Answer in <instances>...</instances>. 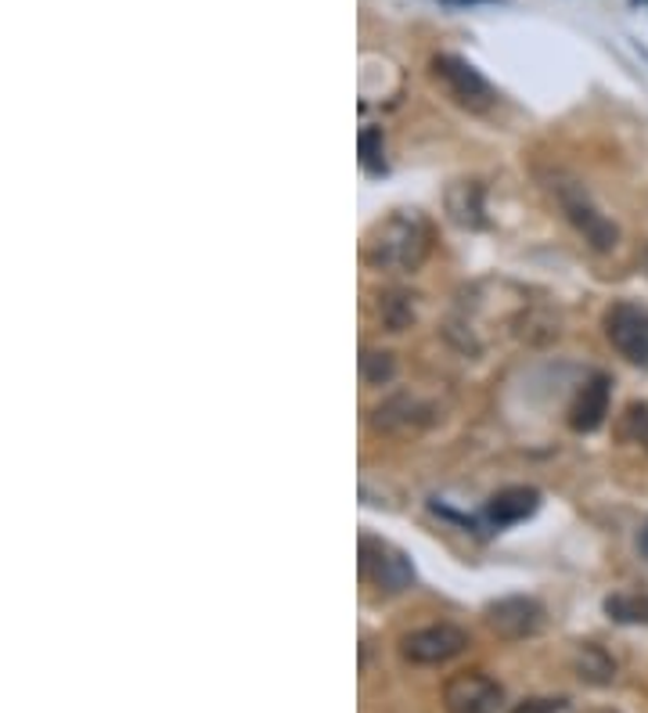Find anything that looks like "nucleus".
Returning <instances> with one entry per match:
<instances>
[{
  "label": "nucleus",
  "mask_w": 648,
  "mask_h": 713,
  "mask_svg": "<svg viewBox=\"0 0 648 713\" xmlns=\"http://www.w3.org/2000/svg\"><path fill=\"white\" fill-rule=\"evenodd\" d=\"M565 699H523L512 713H565Z\"/></svg>",
  "instance_id": "nucleus-19"
},
{
  "label": "nucleus",
  "mask_w": 648,
  "mask_h": 713,
  "mask_svg": "<svg viewBox=\"0 0 648 713\" xmlns=\"http://www.w3.org/2000/svg\"><path fill=\"white\" fill-rule=\"evenodd\" d=\"M623 436L634 440L648 454V404H645V400H641V404H631L627 408V415H623Z\"/></svg>",
  "instance_id": "nucleus-17"
},
{
  "label": "nucleus",
  "mask_w": 648,
  "mask_h": 713,
  "mask_svg": "<svg viewBox=\"0 0 648 713\" xmlns=\"http://www.w3.org/2000/svg\"><path fill=\"white\" fill-rule=\"evenodd\" d=\"M573 671L581 674V681H587V685H612V677H616V663H612V655L601 646L584 641V646L576 649V655H573Z\"/></svg>",
  "instance_id": "nucleus-13"
},
{
  "label": "nucleus",
  "mask_w": 648,
  "mask_h": 713,
  "mask_svg": "<svg viewBox=\"0 0 648 713\" xmlns=\"http://www.w3.org/2000/svg\"><path fill=\"white\" fill-rule=\"evenodd\" d=\"M598 713H616V710H598Z\"/></svg>",
  "instance_id": "nucleus-22"
},
{
  "label": "nucleus",
  "mask_w": 648,
  "mask_h": 713,
  "mask_svg": "<svg viewBox=\"0 0 648 713\" xmlns=\"http://www.w3.org/2000/svg\"><path fill=\"white\" fill-rule=\"evenodd\" d=\"M554 199H559L562 213L570 216V224L584 235V241L595 252H609L616 249L620 241V227L609 221L606 213H598V205L591 202V195L584 191V184L576 180H559L554 184Z\"/></svg>",
  "instance_id": "nucleus-2"
},
{
  "label": "nucleus",
  "mask_w": 648,
  "mask_h": 713,
  "mask_svg": "<svg viewBox=\"0 0 648 713\" xmlns=\"http://www.w3.org/2000/svg\"><path fill=\"white\" fill-rule=\"evenodd\" d=\"M361 573L386 595H400L414 584L411 559L378 537H361Z\"/></svg>",
  "instance_id": "nucleus-4"
},
{
  "label": "nucleus",
  "mask_w": 648,
  "mask_h": 713,
  "mask_svg": "<svg viewBox=\"0 0 648 713\" xmlns=\"http://www.w3.org/2000/svg\"><path fill=\"white\" fill-rule=\"evenodd\" d=\"M641 555L648 559V526H645V534H641Z\"/></svg>",
  "instance_id": "nucleus-21"
},
{
  "label": "nucleus",
  "mask_w": 648,
  "mask_h": 713,
  "mask_svg": "<svg viewBox=\"0 0 648 713\" xmlns=\"http://www.w3.org/2000/svg\"><path fill=\"white\" fill-rule=\"evenodd\" d=\"M411 317H414V314H411L408 296H400V292L378 296V321H382V325H386L389 332L408 328V321H411Z\"/></svg>",
  "instance_id": "nucleus-16"
},
{
  "label": "nucleus",
  "mask_w": 648,
  "mask_h": 713,
  "mask_svg": "<svg viewBox=\"0 0 648 713\" xmlns=\"http://www.w3.org/2000/svg\"><path fill=\"white\" fill-rule=\"evenodd\" d=\"M504 703V688L486 674H458L444 685L447 713H497Z\"/></svg>",
  "instance_id": "nucleus-8"
},
{
  "label": "nucleus",
  "mask_w": 648,
  "mask_h": 713,
  "mask_svg": "<svg viewBox=\"0 0 648 713\" xmlns=\"http://www.w3.org/2000/svg\"><path fill=\"white\" fill-rule=\"evenodd\" d=\"M469 649V635L454 624H433V627H422V630H411L408 638L400 641V652L403 660L419 663V666H436V663H447L454 660Z\"/></svg>",
  "instance_id": "nucleus-6"
},
{
  "label": "nucleus",
  "mask_w": 648,
  "mask_h": 713,
  "mask_svg": "<svg viewBox=\"0 0 648 713\" xmlns=\"http://www.w3.org/2000/svg\"><path fill=\"white\" fill-rule=\"evenodd\" d=\"M609 400H612V383L609 375H591L584 383V389L576 393L573 408H570V425L576 433H595L609 415Z\"/></svg>",
  "instance_id": "nucleus-10"
},
{
  "label": "nucleus",
  "mask_w": 648,
  "mask_h": 713,
  "mask_svg": "<svg viewBox=\"0 0 648 713\" xmlns=\"http://www.w3.org/2000/svg\"><path fill=\"white\" fill-rule=\"evenodd\" d=\"M444 4H454V8H476V4H501V0H444Z\"/></svg>",
  "instance_id": "nucleus-20"
},
{
  "label": "nucleus",
  "mask_w": 648,
  "mask_h": 713,
  "mask_svg": "<svg viewBox=\"0 0 648 713\" xmlns=\"http://www.w3.org/2000/svg\"><path fill=\"white\" fill-rule=\"evenodd\" d=\"M361 378L367 386H386L397 378V361L392 353H382V350H364L361 353Z\"/></svg>",
  "instance_id": "nucleus-15"
},
{
  "label": "nucleus",
  "mask_w": 648,
  "mask_h": 713,
  "mask_svg": "<svg viewBox=\"0 0 648 713\" xmlns=\"http://www.w3.org/2000/svg\"><path fill=\"white\" fill-rule=\"evenodd\" d=\"M361 163L367 174H386V163H382V130H375V126L361 130Z\"/></svg>",
  "instance_id": "nucleus-18"
},
{
  "label": "nucleus",
  "mask_w": 648,
  "mask_h": 713,
  "mask_svg": "<svg viewBox=\"0 0 648 713\" xmlns=\"http://www.w3.org/2000/svg\"><path fill=\"white\" fill-rule=\"evenodd\" d=\"M540 624H544V609L534 602V598L512 595V598H501V602L486 605V627H490L494 635L504 638V641H519V638L537 635Z\"/></svg>",
  "instance_id": "nucleus-9"
},
{
  "label": "nucleus",
  "mask_w": 648,
  "mask_h": 713,
  "mask_svg": "<svg viewBox=\"0 0 648 713\" xmlns=\"http://www.w3.org/2000/svg\"><path fill=\"white\" fill-rule=\"evenodd\" d=\"M606 339L631 364L648 367V310L638 303H612L606 310Z\"/></svg>",
  "instance_id": "nucleus-5"
},
{
  "label": "nucleus",
  "mask_w": 648,
  "mask_h": 713,
  "mask_svg": "<svg viewBox=\"0 0 648 713\" xmlns=\"http://www.w3.org/2000/svg\"><path fill=\"white\" fill-rule=\"evenodd\" d=\"M447 213L450 221L469 227V232H479L486 227V205H483V188L476 180H458L447 188Z\"/></svg>",
  "instance_id": "nucleus-12"
},
{
  "label": "nucleus",
  "mask_w": 648,
  "mask_h": 713,
  "mask_svg": "<svg viewBox=\"0 0 648 713\" xmlns=\"http://www.w3.org/2000/svg\"><path fill=\"white\" fill-rule=\"evenodd\" d=\"M436 411L425 404L422 397L408 393V389H400V393L386 397L382 404L372 411V429L375 433H386V436H414L422 433L425 425L433 422Z\"/></svg>",
  "instance_id": "nucleus-7"
},
{
  "label": "nucleus",
  "mask_w": 648,
  "mask_h": 713,
  "mask_svg": "<svg viewBox=\"0 0 648 713\" xmlns=\"http://www.w3.org/2000/svg\"><path fill=\"white\" fill-rule=\"evenodd\" d=\"M540 509V493L534 487H508L501 493H494L490 504H486V515H490L494 526H515L529 520Z\"/></svg>",
  "instance_id": "nucleus-11"
},
{
  "label": "nucleus",
  "mask_w": 648,
  "mask_h": 713,
  "mask_svg": "<svg viewBox=\"0 0 648 713\" xmlns=\"http://www.w3.org/2000/svg\"><path fill=\"white\" fill-rule=\"evenodd\" d=\"M433 76L444 84L447 95L469 112H486L497 101V90L486 84V76L472 62L458 59V54H436Z\"/></svg>",
  "instance_id": "nucleus-3"
},
{
  "label": "nucleus",
  "mask_w": 648,
  "mask_h": 713,
  "mask_svg": "<svg viewBox=\"0 0 648 713\" xmlns=\"http://www.w3.org/2000/svg\"><path fill=\"white\" fill-rule=\"evenodd\" d=\"M606 613L616 624H648V595H609Z\"/></svg>",
  "instance_id": "nucleus-14"
},
{
  "label": "nucleus",
  "mask_w": 648,
  "mask_h": 713,
  "mask_svg": "<svg viewBox=\"0 0 648 713\" xmlns=\"http://www.w3.org/2000/svg\"><path fill=\"white\" fill-rule=\"evenodd\" d=\"M433 252V224L422 213L397 210L386 221L372 227V235L364 241V260L375 271H400L414 274L429 260Z\"/></svg>",
  "instance_id": "nucleus-1"
}]
</instances>
